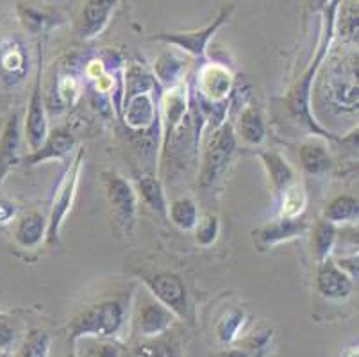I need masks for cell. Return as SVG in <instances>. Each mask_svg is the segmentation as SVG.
<instances>
[{
    "label": "cell",
    "mask_w": 359,
    "mask_h": 357,
    "mask_svg": "<svg viewBox=\"0 0 359 357\" xmlns=\"http://www.w3.org/2000/svg\"><path fill=\"white\" fill-rule=\"evenodd\" d=\"M338 6L339 2H329V4H325L324 32H322V39H320L318 50H316L315 54V61L309 65V68L304 72V74L300 75L299 81L295 83V86L290 90V93L286 95L285 98L286 109H288L290 114L295 118L299 126L308 129L313 136L332 137V140H336L334 134H331L327 129H324V127L318 126V123L315 122V118H313L311 114V107H309V100H311L313 79H315L316 72L320 70V67H322V63H324V58L329 54V50H331L332 36H334V29H336L334 15Z\"/></svg>",
    "instance_id": "6da1fadb"
},
{
    "label": "cell",
    "mask_w": 359,
    "mask_h": 357,
    "mask_svg": "<svg viewBox=\"0 0 359 357\" xmlns=\"http://www.w3.org/2000/svg\"><path fill=\"white\" fill-rule=\"evenodd\" d=\"M126 323V307L116 299L99 300L93 306L81 311L70 322L68 339L72 345L81 338H115Z\"/></svg>",
    "instance_id": "7a4b0ae2"
},
{
    "label": "cell",
    "mask_w": 359,
    "mask_h": 357,
    "mask_svg": "<svg viewBox=\"0 0 359 357\" xmlns=\"http://www.w3.org/2000/svg\"><path fill=\"white\" fill-rule=\"evenodd\" d=\"M236 129L233 123L225 120L220 127L213 129L210 142L202 154V166L198 172V184L202 189L213 188L224 177L225 170L236 152Z\"/></svg>",
    "instance_id": "3957f363"
},
{
    "label": "cell",
    "mask_w": 359,
    "mask_h": 357,
    "mask_svg": "<svg viewBox=\"0 0 359 357\" xmlns=\"http://www.w3.org/2000/svg\"><path fill=\"white\" fill-rule=\"evenodd\" d=\"M83 157L84 149L77 150L74 161L68 163L65 168L63 175H61L60 182L55 186L54 198H52L50 216H48V227H47V243L55 245L60 241V231L61 224H63L65 216L68 215L72 208V202L75 198V191H77V184H79L81 168H83Z\"/></svg>",
    "instance_id": "277c9868"
},
{
    "label": "cell",
    "mask_w": 359,
    "mask_h": 357,
    "mask_svg": "<svg viewBox=\"0 0 359 357\" xmlns=\"http://www.w3.org/2000/svg\"><path fill=\"white\" fill-rule=\"evenodd\" d=\"M41 70H43V47L38 43V63H36L34 84H32V93L27 104V113L24 120V137L27 142L31 152L40 149L48 136L47 123V107H45L43 90H41Z\"/></svg>",
    "instance_id": "5b68a950"
},
{
    "label": "cell",
    "mask_w": 359,
    "mask_h": 357,
    "mask_svg": "<svg viewBox=\"0 0 359 357\" xmlns=\"http://www.w3.org/2000/svg\"><path fill=\"white\" fill-rule=\"evenodd\" d=\"M149 293L166 309H170L177 318L190 316V304H188V291L184 283L174 271H156V274L143 275Z\"/></svg>",
    "instance_id": "8992f818"
},
{
    "label": "cell",
    "mask_w": 359,
    "mask_h": 357,
    "mask_svg": "<svg viewBox=\"0 0 359 357\" xmlns=\"http://www.w3.org/2000/svg\"><path fill=\"white\" fill-rule=\"evenodd\" d=\"M234 13V4L222 6L218 11L217 18L211 22L210 25H205L204 29H195V31H182V32H159L154 34L156 41H165L168 45H174L179 50L191 54L195 58H204L205 47L210 43V39L217 34L218 29L231 18Z\"/></svg>",
    "instance_id": "52a82bcc"
},
{
    "label": "cell",
    "mask_w": 359,
    "mask_h": 357,
    "mask_svg": "<svg viewBox=\"0 0 359 357\" xmlns=\"http://www.w3.org/2000/svg\"><path fill=\"white\" fill-rule=\"evenodd\" d=\"M177 318L170 309H166L161 302L145 293L140 297L135 309V329L136 332L147 339H156L170 330L174 325V320Z\"/></svg>",
    "instance_id": "ba28073f"
},
{
    "label": "cell",
    "mask_w": 359,
    "mask_h": 357,
    "mask_svg": "<svg viewBox=\"0 0 359 357\" xmlns=\"http://www.w3.org/2000/svg\"><path fill=\"white\" fill-rule=\"evenodd\" d=\"M29 72V54L16 34L0 36V88L20 84Z\"/></svg>",
    "instance_id": "9c48e42d"
},
{
    "label": "cell",
    "mask_w": 359,
    "mask_h": 357,
    "mask_svg": "<svg viewBox=\"0 0 359 357\" xmlns=\"http://www.w3.org/2000/svg\"><path fill=\"white\" fill-rule=\"evenodd\" d=\"M104 189H106L107 202L120 224L126 229H130L136 222V213H138V196L133 186L118 175L116 172H102Z\"/></svg>",
    "instance_id": "30bf717a"
},
{
    "label": "cell",
    "mask_w": 359,
    "mask_h": 357,
    "mask_svg": "<svg viewBox=\"0 0 359 357\" xmlns=\"http://www.w3.org/2000/svg\"><path fill=\"white\" fill-rule=\"evenodd\" d=\"M233 74L222 65L208 63L197 74V95L195 97L204 104H222L229 100L233 91Z\"/></svg>",
    "instance_id": "8fae6325"
},
{
    "label": "cell",
    "mask_w": 359,
    "mask_h": 357,
    "mask_svg": "<svg viewBox=\"0 0 359 357\" xmlns=\"http://www.w3.org/2000/svg\"><path fill=\"white\" fill-rule=\"evenodd\" d=\"M24 137V126L18 109H11L0 130V186L8 173L20 165V145Z\"/></svg>",
    "instance_id": "7c38bea8"
},
{
    "label": "cell",
    "mask_w": 359,
    "mask_h": 357,
    "mask_svg": "<svg viewBox=\"0 0 359 357\" xmlns=\"http://www.w3.org/2000/svg\"><path fill=\"white\" fill-rule=\"evenodd\" d=\"M122 120L130 130L142 134L159 127V113L156 109L154 95L142 93L123 98Z\"/></svg>",
    "instance_id": "4fadbf2b"
},
{
    "label": "cell",
    "mask_w": 359,
    "mask_h": 357,
    "mask_svg": "<svg viewBox=\"0 0 359 357\" xmlns=\"http://www.w3.org/2000/svg\"><path fill=\"white\" fill-rule=\"evenodd\" d=\"M116 4L118 2H113V0H88L75 22V34L81 39H91L99 36L109 24Z\"/></svg>",
    "instance_id": "5bb4252c"
},
{
    "label": "cell",
    "mask_w": 359,
    "mask_h": 357,
    "mask_svg": "<svg viewBox=\"0 0 359 357\" xmlns=\"http://www.w3.org/2000/svg\"><path fill=\"white\" fill-rule=\"evenodd\" d=\"M75 149V136L67 129H55L48 133L43 145L34 152H29L20 159V165L36 166L50 159H65Z\"/></svg>",
    "instance_id": "9a60e30c"
},
{
    "label": "cell",
    "mask_w": 359,
    "mask_h": 357,
    "mask_svg": "<svg viewBox=\"0 0 359 357\" xmlns=\"http://www.w3.org/2000/svg\"><path fill=\"white\" fill-rule=\"evenodd\" d=\"M308 231V224L302 218H295V220H288V218H277V220L270 222L264 227L254 231V240L259 250H266L270 247H276L285 241L295 240L297 236H302Z\"/></svg>",
    "instance_id": "2e32d148"
},
{
    "label": "cell",
    "mask_w": 359,
    "mask_h": 357,
    "mask_svg": "<svg viewBox=\"0 0 359 357\" xmlns=\"http://www.w3.org/2000/svg\"><path fill=\"white\" fill-rule=\"evenodd\" d=\"M316 288L325 299L344 300L354 290V283L334 264L332 257L318 263L316 270Z\"/></svg>",
    "instance_id": "e0dca14e"
},
{
    "label": "cell",
    "mask_w": 359,
    "mask_h": 357,
    "mask_svg": "<svg viewBox=\"0 0 359 357\" xmlns=\"http://www.w3.org/2000/svg\"><path fill=\"white\" fill-rule=\"evenodd\" d=\"M48 220L40 211H29L18 218L13 231L15 243L24 250H34L47 240Z\"/></svg>",
    "instance_id": "ac0fdd59"
},
{
    "label": "cell",
    "mask_w": 359,
    "mask_h": 357,
    "mask_svg": "<svg viewBox=\"0 0 359 357\" xmlns=\"http://www.w3.org/2000/svg\"><path fill=\"white\" fill-rule=\"evenodd\" d=\"M256 156L263 163V168L266 170V175H269L273 193L279 198L280 193L285 191L292 182H295V170L276 150H257Z\"/></svg>",
    "instance_id": "d6986e66"
},
{
    "label": "cell",
    "mask_w": 359,
    "mask_h": 357,
    "mask_svg": "<svg viewBox=\"0 0 359 357\" xmlns=\"http://www.w3.org/2000/svg\"><path fill=\"white\" fill-rule=\"evenodd\" d=\"M299 161L309 175L320 177L327 173L332 166V157L329 154L327 145L316 136L308 137L299 147Z\"/></svg>",
    "instance_id": "ffe728a7"
},
{
    "label": "cell",
    "mask_w": 359,
    "mask_h": 357,
    "mask_svg": "<svg viewBox=\"0 0 359 357\" xmlns=\"http://www.w3.org/2000/svg\"><path fill=\"white\" fill-rule=\"evenodd\" d=\"M241 136L245 143L249 145H261L266 136V126H264V118L261 111L254 106H247L240 113L238 120V134L236 137Z\"/></svg>",
    "instance_id": "44dd1931"
},
{
    "label": "cell",
    "mask_w": 359,
    "mask_h": 357,
    "mask_svg": "<svg viewBox=\"0 0 359 357\" xmlns=\"http://www.w3.org/2000/svg\"><path fill=\"white\" fill-rule=\"evenodd\" d=\"M359 215V202L352 195L336 196L324 208L322 218L332 225L355 224Z\"/></svg>",
    "instance_id": "7402d4cb"
},
{
    "label": "cell",
    "mask_w": 359,
    "mask_h": 357,
    "mask_svg": "<svg viewBox=\"0 0 359 357\" xmlns=\"http://www.w3.org/2000/svg\"><path fill=\"white\" fill-rule=\"evenodd\" d=\"M186 68V61L184 58H181L175 52H165V54L159 55L158 59L154 61V79H158L159 84L166 88H172L175 84L182 83V74H184Z\"/></svg>",
    "instance_id": "603a6c76"
},
{
    "label": "cell",
    "mask_w": 359,
    "mask_h": 357,
    "mask_svg": "<svg viewBox=\"0 0 359 357\" xmlns=\"http://www.w3.org/2000/svg\"><path fill=\"white\" fill-rule=\"evenodd\" d=\"M336 240H338V229L336 225L329 224L324 218H320L313 227L311 236V252L315 255V260L322 263L327 257H332V250H334Z\"/></svg>",
    "instance_id": "cb8c5ba5"
},
{
    "label": "cell",
    "mask_w": 359,
    "mask_h": 357,
    "mask_svg": "<svg viewBox=\"0 0 359 357\" xmlns=\"http://www.w3.org/2000/svg\"><path fill=\"white\" fill-rule=\"evenodd\" d=\"M138 193L142 196V201L145 206H149L152 211L158 216L166 218V211H168V202H166L165 188H163L161 181L154 175H143L138 179Z\"/></svg>",
    "instance_id": "d4e9b609"
},
{
    "label": "cell",
    "mask_w": 359,
    "mask_h": 357,
    "mask_svg": "<svg viewBox=\"0 0 359 357\" xmlns=\"http://www.w3.org/2000/svg\"><path fill=\"white\" fill-rule=\"evenodd\" d=\"M280 209L279 218H288V220H295L304 213L306 206H308V191H306L302 182H292L285 191L279 195Z\"/></svg>",
    "instance_id": "484cf974"
},
{
    "label": "cell",
    "mask_w": 359,
    "mask_h": 357,
    "mask_svg": "<svg viewBox=\"0 0 359 357\" xmlns=\"http://www.w3.org/2000/svg\"><path fill=\"white\" fill-rule=\"evenodd\" d=\"M172 224L177 225L181 231H194L195 225L198 224V209L197 204L191 201L190 196H179L168 204L166 211Z\"/></svg>",
    "instance_id": "4316f807"
},
{
    "label": "cell",
    "mask_w": 359,
    "mask_h": 357,
    "mask_svg": "<svg viewBox=\"0 0 359 357\" xmlns=\"http://www.w3.org/2000/svg\"><path fill=\"white\" fill-rule=\"evenodd\" d=\"M50 336L43 329H31L25 334L16 357H48L50 352Z\"/></svg>",
    "instance_id": "83f0119b"
},
{
    "label": "cell",
    "mask_w": 359,
    "mask_h": 357,
    "mask_svg": "<svg viewBox=\"0 0 359 357\" xmlns=\"http://www.w3.org/2000/svg\"><path fill=\"white\" fill-rule=\"evenodd\" d=\"M18 15H20L24 27L38 36H41V32H45L48 27L54 25V16L45 11V9L34 8V6L18 4Z\"/></svg>",
    "instance_id": "f1b7e54d"
},
{
    "label": "cell",
    "mask_w": 359,
    "mask_h": 357,
    "mask_svg": "<svg viewBox=\"0 0 359 357\" xmlns=\"http://www.w3.org/2000/svg\"><path fill=\"white\" fill-rule=\"evenodd\" d=\"M245 323V313L240 309H231L229 313H225L217 323V338L218 342L224 345H231L236 342L238 334H240L241 327Z\"/></svg>",
    "instance_id": "f546056e"
},
{
    "label": "cell",
    "mask_w": 359,
    "mask_h": 357,
    "mask_svg": "<svg viewBox=\"0 0 359 357\" xmlns=\"http://www.w3.org/2000/svg\"><path fill=\"white\" fill-rule=\"evenodd\" d=\"M54 86L61 106H74V102L81 95L79 81L70 72H63V74L57 75V81H54Z\"/></svg>",
    "instance_id": "4dcf8cb0"
},
{
    "label": "cell",
    "mask_w": 359,
    "mask_h": 357,
    "mask_svg": "<svg viewBox=\"0 0 359 357\" xmlns=\"http://www.w3.org/2000/svg\"><path fill=\"white\" fill-rule=\"evenodd\" d=\"M195 240L201 247H211V245L217 241L218 232H220V224H218V218L215 215L204 216L202 220H198V224L195 225Z\"/></svg>",
    "instance_id": "1f68e13d"
},
{
    "label": "cell",
    "mask_w": 359,
    "mask_h": 357,
    "mask_svg": "<svg viewBox=\"0 0 359 357\" xmlns=\"http://www.w3.org/2000/svg\"><path fill=\"white\" fill-rule=\"evenodd\" d=\"M127 357H179V352L166 342H150L138 345Z\"/></svg>",
    "instance_id": "d6a6232c"
},
{
    "label": "cell",
    "mask_w": 359,
    "mask_h": 357,
    "mask_svg": "<svg viewBox=\"0 0 359 357\" xmlns=\"http://www.w3.org/2000/svg\"><path fill=\"white\" fill-rule=\"evenodd\" d=\"M348 8H341L339 32L348 39H358V4L348 2Z\"/></svg>",
    "instance_id": "836d02e7"
},
{
    "label": "cell",
    "mask_w": 359,
    "mask_h": 357,
    "mask_svg": "<svg viewBox=\"0 0 359 357\" xmlns=\"http://www.w3.org/2000/svg\"><path fill=\"white\" fill-rule=\"evenodd\" d=\"M16 329L13 325V320L6 314H0V352L8 353L11 346L15 345Z\"/></svg>",
    "instance_id": "e575fe53"
},
{
    "label": "cell",
    "mask_w": 359,
    "mask_h": 357,
    "mask_svg": "<svg viewBox=\"0 0 359 357\" xmlns=\"http://www.w3.org/2000/svg\"><path fill=\"white\" fill-rule=\"evenodd\" d=\"M332 261H334L336 267L339 268V270L344 271L345 275H347L348 279L354 283V281H358V275H359V267H358V254H351V255H344V257H332Z\"/></svg>",
    "instance_id": "d590c367"
},
{
    "label": "cell",
    "mask_w": 359,
    "mask_h": 357,
    "mask_svg": "<svg viewBox=\"0 0 359 357\" xmlns=\"http://www.w3.org/2000/svg\"><path fill=\"white\" fill-rule=\"evenodd\" d=\"M95 357H127V352L118 343L100 342L95 349Z\"/></svg>",
    "instance_id": "8d00e7d4"
},
{
    "label": "cell",
    "mask_w": 359,
    "mask_h": 357,
    "mask_svg": "<svg viewBox=\"0 0 359 357\" xmlns=\"http://www.w3.org/2000/svg\"><path fill=\"white\" fill-rule=\"evenodd\" d=\"M16 213H18V208L15 202L6 196H0V225H8L9 222L15 220Z\"/></svg>",
    "instance_id": "74e56055"
},
{
    "label": "cell",
    "mask_w": 359,
    "mask_h": 357,
    "mask_svg": "<svg viewBox=\"0 0 359 357\" xmlns=\"http://www.w3.org/2000/svg\"><path fill=\"white\" fill-rule=\"evenodd\" d=\"M218 357H249V353L245 352V350L234 349V350H227V352H222Z\"/></svg>",
    "instance_id": "f35d334b"
},
{
    "label": "cell",
    "mask_w": 359,
    "mask_h": 357,
    "mask_svg": "<svg viewBox=\"0 0 359 357\" xmlns=\"http://www.w3.org/2000/svg\"><path fill=\"white\" fill-rule=\"evenodd\" d=\"M339 357H359L358 346H348V349H345L344 352H341V356Z\"/></svg>",
    "instance_id": "ab89813d"
},
{
    "label": "cell",
    "mask_w": 359,
    "mask_h": 357,
    "mask_svg": "<svg viewBox=\"0 0 359 357\" xmlns=\"http://www.w3.org/2000/svg\"><path fill=\"white\" fill-rule=\"evenodd\" d=\"M4 106H8V98L4 97V95L0 93V109H2V107Z\"/></svg>",
    "instance_id": "60d3db41"
},
{
    "label": "cell",
    "mask_w": 359,
    "mask_h": 357,
    "mask_svg": "<svg viewBox=\"0 0 359 357\" xmlns=\"http://www.w3.org/2000/svg\"><path fill=\"white\" fill-rule=\"evenodd\" d=\"M65 357H75V353L70 352V353H67V356H65Z\"/></svg>",
    "instance_id": "b9f144b4"
},
{
    "label": "cell",
    "mask_w": 359,
    "mask_h": 357,
    "mask_svg": "<svg viewBox=\"0 0 359 357\" xmlns=\"http://www.w3.org/2000/svg\"><path fill=\"white\" fill-rule=\"evenodd\" d=\"M0 357H9V356H8V353H4V356H0Z\"/></svg>",
    "instance_id": "7bdbcfd3"
},
{
    "label": "cell",
    "mask_w": 359,
    "mask_h": 357,
    "mask_svg": "<svg viewBox=\"0 0 359 357\" xmlns=\"http://www.w3.org/2000/svg\"><path fill=\"white\" fill-rule=\"evenodd\" d=\"M0 130H2V127H0Z\"/></svg>",
    "instance_id": "ee69618b"
}]
</instances>
